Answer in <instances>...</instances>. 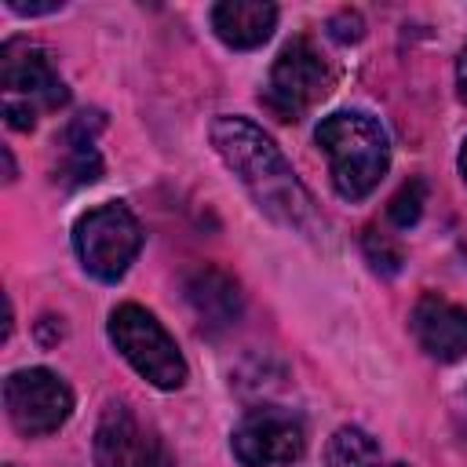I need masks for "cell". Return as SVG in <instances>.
<instances>
[{
	"label": "cell",
	"mask_w": 467,
	"mask_h": 467,
	"mask_svg": "<svg viewBox=\"0 0 467 467\" xmlns=\"http://www.w3.org/2000/svg\"><path fill=\"white\" fill-rule=\"evenodd\" d=\"M212 146L226 161V168L241 179V186L252 193L259 212H266L274 223L288 230H310L317 212L310 190L292 171L288 157L274 146V139L255 128L248 117H215L212 120Z\"/></svg>",
	"instance_id": "6da1fadb"
},
{
	"label": "cell",
	"mask_w": 467,
	"mask_h": 467,
	"mask_svg": "<svg viewBox=\"0 0 467 467\" xmlns=\"http://www.w3.org/2000/svg\"><path fill=\"white\" fill-rule=\"evenodd\" d=\"M317 146L328 157V171H332V186L343 201H361L368 197L379 179L390 168V139L387 128L379 124V117L365 113V109H336L328 113L317 131H314Z\"/></svg>",
	"instance_id": "7a4b0ae2"
},
{
	"label": "cell",
	"mask_w": 467,
	"mask_h": 467,
	"mask_svg": "<svg viewBox=\"0 0 467 467\" xmlns=\"http://www.w3.org/2000/svg\"><path fill=\"white\" fill-rule=\"evenodd\" d=\"M0 91H4V120L18 131H29L44 109H58L69 99L62 77L55 73L51 55L22 36L0 47Z\"/></svg>",
	"instance_id": "3957f363"
},
{
	"label": "cell",
	"mask_w": 467,
	"mask_h": 467,
	"mask_svg": "<svg viewBox=\"0 0 467 467\" xmlns=\"http://www.w3.org/2000/svg\"><path fill=\"white\" fill-rule=\"evenodd\" d=\"M109 339L120 358L157 390H175L186 383V361L168 336V328L139 303H120L109 314Z\"/></svg>",
	"instance_id": "277c9868"
},
{
	"label": "cell",
	"mask_w": 467,
	"mask_h": 467,
	"mask_svg": "<svg viewBox=\"0 0 467 467\" xmlns=\"http://www.w3.org/2000/svg\"><path fill=\"white\" fill-rule=\"evenodd\" d=\"M73 248L80 255V266L91 277L120 281L142 248V226L124 204L106 201V204H99L77 219Z\"/></svg>",
	"instance_id": "5b68a950"
},
{
	"label": "cell",
	"mask_w": 467,
	"mask_h": 467,
	"mask_svg": "<svg viewBox=\"0 0 467 467\" xmlns=\"http://www.w3.org/2000/svg\"><path fill=\"white\" fill-rule=\"evenodd\" d=\"M328 88H332V69L325 66L314 40L292 36L274 58L270 80L263 88V102L277 120H299L328 95Z\"/></svg>",
	"instance_id": "8992f818"
},
{
	"label": "cell",
	"mask_w": 467,
	"mask_h": 467,
	"mask_svg": "<svg viewBox=\"0 0 467 467\" xmlns=\"http://www.w3.org/2000/svg\"><path fill=\"white\" fill-rule=\"evenodd\" d=\"M4 409L18 434L40 438L69 420L73 390L51 368H18L4 379Z\"/></svg>",
	"instance_id": "52a82bcc"
},
{
	"label": "cell",
	"mask_w": 467,
	"mask_h": 467,
	"mask_svg": "<svg viewBox=\"0 0 467 467\" xmlns=\"http://www.w3.org/2000/svg\"><path fill=\"white\" fill-rule=\"evenodd\" d=\"M230 449L241 467H281L303 456L306 431L303 420L277 405H259L241 416L230 434Z\"/></svg>",
	"instance_id": "ba28073f"
},
{
	"label": "cell",
	"mask_w": 467,
	"mask_h": 467,
	"mask_svg": "<svg viewBox=\"0 0 467 467\" xmlns=\"http://www.w3.org/2000/svg\"><path fill=\"white\" fill-rule=\"evenodd\" d=\"M95 467H175V460L124 401H109L95 427Z\"/></svg>",
	"instance_id": "9c48e42d"
},
{
	"label": "cell",
	"mask_w": 467,
	"mask_h": 467,
	"mask_svg": "<svg viewBox=\"0 0 467 467\" xmlns=\"http://www.w3.org/2000/svg\"><path fill=\"white\" fill-rule=\"evenodd\" d=\"M409 328L427 358H434V361L467 358V306H460L438 292H427L416 299Z\"/></svg>",
	"instance_id": "30bf717a"
},
{
	"label": "cell",
	"mask_w": 467,
	"mask_h": 467,
	"mask_svg": "<svg viewBox=\"0 0 467 467\" xmlns=\"http://www.w3.org/2000/svg\"><path fill=\"white\" fill-rule=\"evenodd\" d=\"M102 128V113H77L66 131L55 139V182L62 186H88L102 175V157L95 150V135Z\"/></svg>",
	"instance_id": "8fae6325"
},
{
	"label": "cell",
	"mask_w": 467,
	"mask_h": 467,
	"mask_svg": "<svg viewBox=\"0 0 467 467\" xmlns=\"http://www.w3.org/2000/svg\"><path fill=\"white\" fill-rule=\"evenodd\" d=\"M186 303L193 306V314L201 317L204 328H226L237 321L241 314V288L230 274L215 270V266H197L186 274L182 281Z\"/></svg>",
	"instance_id": "7c38bea8"
},
{
	"label": "cell",
	"mask_w": 467,
	"mask_h": 467,
	"mask_svg": "<svg viewBox=\"0 0 467 467\" xmlns=\"http://www.w3.org/2000/svg\"><path fill=\"white\" fill-rule=\"evenodd\" d=\"M277 26V7L266 0H223L212 7V29L226 47H259Z\"/></svg>",
	"instance_id": "4fadbf2b"
},
{
	"label": "cell",
	"mask_w": 467,
	"mask_h": 467,
	"mask_svg": "<svg viewBox=\"0 0 467 467\" xmlns=\"http://www.w3.org/2000/svg\"><path fill=\"white\" fill-rule=\"evenodd\" d=\"M325 467H379V445L361 427H339L325 445Z\"/></svg>",
	"instance_id": "5bb4252c"
},
{
	"label": "cell",
	"mask_w": 467,
	"mask_h": 467,
	"mask_svg": "<svg viewBox=\"0 0 467 467\" xmlns=\"http://www.w3.org/2000/svg\"><path fill=\"white\" fill-rule=\"evenodd\" d=\"M423 204H427V182H423V179H409V182H401V190L390 197L387 215H390V223H394V226H401V230H405V226L420 223Z\"/></svg>",
	"instance_id": "9a60e30c"
},
{
	"label": "cell",
	"mask_w": 467,
	"mask_h": 467,
	"mask_svg": "<svg viewBox=\"0 0 467 467\" xmlns=\"http://www.w3.org/2000/svg\"><path fill=\"white\" fill-rule=\"evenodd\" d=\"M365 252H368L372 266L383 270V274H394V270L401 266V252H398L379 230H365Z\"/></svg>",
	"instance_id": "2e32d148"
},
{
	"label": "cell",
	"mask_w": 467,
	"mask_h": 467,
	"mask_svg": "<svg viewBox=\"0 0 467 467\" xmlns=\"http://www.w3.org/2000/svg\"><path fill=\"white\" fill-rule=\"evenodd\" d=\"M328 36L339 40V44H358L365 36V22L358 11H339L328 18Z\"/></svg>",
	"instance_id": "e0dca14e"
},
{
	"label": "cell",
	"mask_w": 467,
	"mask_h": 467,
	"mask_svg": "<svg viewBox=\"0 0 467 467\" xmlns=\"http://www.w3.org/2000/svg\"><path fill=\"white\" fill-rule=\"evenodd\" d=\"M7 7L15 15H51L62 7V0H51V4H26V0H7Z\"/></svg>",
	"instance_id": "ac0fdd59"
},
{
	"label": "cell",
	"mask_w": 467,
	"mask_h": 467,
	"mask_svg": "<svg viewBox=\"0 0 467 467\" xmlns=\"http://www.w3.org/2000/svg\"><path fill=\"white\" fill-rule=\"evenodd\" d=\"M456 95L467 102V47L456 55Z\"/></svg>",
	"instance_id": "d6986e66"
},
{
	"label": "cell",
	"mask_w": 467,
	"mask_h": 467,
	"mask_svg": "<svg viewBox=\"0 0 467 467\" xmlns=\"http://www.w3.org/2000/svg\"><path fill=\"white\" fill-rule=\"evenodd\" d=\"M4 164H7V182L15 179V161H11V150H4Z\"/></svg>",
	"instance_id": "ffe728a7"
},
{
	"label": "cell",
	"mask_w": 467,
	"mask_h": 467,
	"mask_svg": "<svg viewBox=\"0 0 467 467\" xmlns=\"http://www.w3.org/2000/svg\"><path fill=\"white\" fill-rule=\"evenodd\" d=\"M460 171H463V179H467V139H463V150H460Z\"/></svg>",
	"instance_id": "44dd1931"
},
{
	"label": "cell",
	"mask_w": 467,
	"mask_h": 467,
	"mask_svg": "<svg viewBox=\"0 0 467 467\" xmlns=\"http://www.w3.org/2000/svg\"><path fill=\"white\" fill-rule=\"evenodd\" d=\"M383 467H405V463H383Z\"/></svg>",
	"instance_id": "7402d4cb"
},
{
	"label": "cell",
	"mask_w": 467,
	"mask_h": 467,
	"mask_svg": "<svg viewBox=\"0 0 467 467\" xmlns=\"http://www.w3.org/2000/svg\"><path fill=\"white\" fill-rule=\"evenodd\" d=\"M4 467H18V463H4Z\"/></svg>",
	"instance_id": "603a6c76"
}]
</instances>
